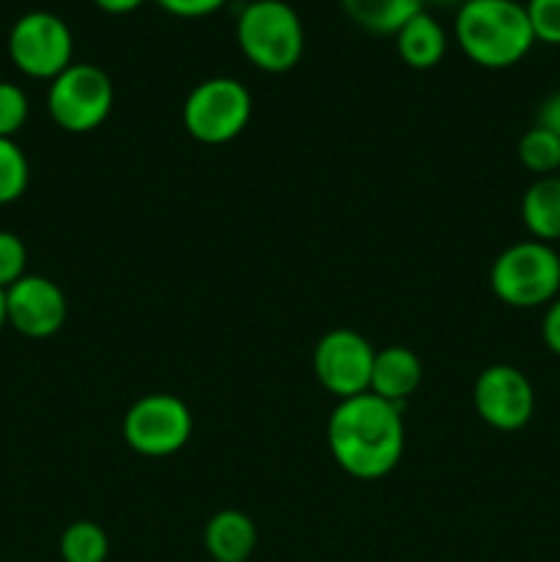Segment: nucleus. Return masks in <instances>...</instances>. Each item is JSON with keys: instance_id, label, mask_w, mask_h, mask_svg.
I'll return each instance as SVG.
<instances>
[{"instance_id": "f257e3e1", "label": "nucleus", "mask_w": 560, "mask_h": 562, "mask_svg": "<svg viewBox=\"0 0 560 562\" xmlns=\"http://www.w3.org/2000/svg\"><path fill=\"white\" fill-rule=\"evenodd\" d=\"M327 448L335 464L357 481H379L404 456L401 406L373 393L338 401L327 420Z\"/></svg>"}, {"instance_id": "f03ea898", "label": "nucleus", "mask_w": 560, "mask_h": 562, "mask_svg": "<svg viewBox=\"0 0 560 562\" xmlns=\"http://www.w3.org/2000/svg\"><path fill=\"white\" fill-rule=\"evenodd\" d=\"M456 42L472 64L508 69L536 44L525 3L516 0H464L456 9Z\"/></svg>"}, {"instance_id": "7ed1b4c3", "label": "nucleus", "mask_w": 560, "mask_h": 562, "mask_svg": "<svg viewBox=\"0 0 560 562\" xmlns=\"http://www.w3.org/2000/svg\"><path fill=\"white\" fill-rule=\"evenodd\" d=\"M236 44L256 69L283 75L305 53V27L285 0H250L236 16Z\"/></svg>"}, {"instance_id": "20e7f679", "label": "nucleus", "mask_w": 560, "mask_h": 562, "mask_svg": "<svg viewBox=\"0 0 560 562\" xmlns=\"http://www.w3.org/2000/svg\"><path fill=\"white\" fill-rule=\"evenodd\" d=\"M494 296L508 307H541L560 294V252L547 241L525 239L505 247L489 269Z\"/></svg>"}, {"instance_id": "39448f33", "label": "nucleus", "mask_w": 560, "mask_h": 562, "mask_svg": "<svg viewBox=\"0 0 560 562\" xmlns=\"http://www.w3.org/2000/svg\"><path fill=\"white\" fill-rule=\"evenodd\" d=\"M250 115L253 97L245 82L234 77H209L187 93L181 124L198 143L223 146L247 130Z\"/></svg>"}, {"instance_id": "423d86ee", "label": "nucleus", "mask_w": 560, "mask_h": 562, "mask_svg": "<svg viewBox=\"0 0 560 562\" xmlns=\"http://www.w3.org/2000/svg\"><path fill=\"white\" fill-rule=\"evenodd\" d=\"M113 82L97 64H71L49 80L47 110L60 130L86 135L99 130L113 110Z\"/></svg>"}, {"instance_id": "0eeeda50", "label": "nucleus", "mask_w": 560, "mask_h": 562, "mask_svg": "<svg viewBox=\"0 0 560 562\" xmlns=\"http://www.w3.org/2000/svg\"><path fill=\"white\" fill-rule=\"evenodd\" d=\"M11 64L33 80H55L75 60V36L53 11H27L9 31Z\"/></svg>"}, {"instance_id": "6e6552de", "label": "nucleus", "mask_w": 560, "mask_h": 562, "mask_svg": "<svg viewBox=\"0 0 560 562\" xmlns=\"http://www.w3.org/2000/svg\"><path fill=\"white\" fill-rule=\"evenodd\" d=\"M124 442L146 459L173 456L190 442L192 412L170 393H148L137 398L124 415Z\"/></svg>"}, {"instance_id": "1a4fd4ad", "label": "nucleus", "mask_w": 560, "mask_h": 562, "mask_svg": "<svg viewBox=\"0 0 560 562\" xmlns=\"http://www.w3.org/2000/svg\"><path fill=\"white\" fill-rule=\"evenodd\" d=\"M373 357L377 349L366 335L349 327L329 329L313 349V373L318 384L338 401L355 398L371 387Z\"/></svg>"}, {"instance_id": "9d476101", "label": "nucleus", "mask_w": 560, "mask_h": 562, "mask_svg": "<svg viewBox=\"0 0 560 562\" xmlns=\"http://www.w3.org/2000/svg\"><path fill=\"white\" fill-rule=\"evenodd\" d=\"M472 404L486 426L497 431H519L536 412V393L530 379L519 368L497 362L478 373Z\"/></svg>"}, {"instance_id": "9b49d317", "label": "nucleus", "mask_w": 560, "mask_h": 562, "mask_svg": "<svg viewBox=\"0 0 560 562\" xmlns=\"http://www.w3.org/2000/svg\"><path fill=\"white\" fill-rule=\"evenodd\" d=\"M5 318L25 338H49L66 322V296L58 283L25 274L5 289Z\"/></svg>"}, {"instance_id": "f8f14e48", "label": "nucleus", "mask_w": 560, "mask_h": 562, "mask_svg": "<svg viewBox=\"0 0 560 562\" xmlns=\"http://www.w3.org/2000/svg\"><path fill=\"white\" fill-rule=\"evenodd\" d=\"M203 547L214 562H247L258 547L256 521L245 510H220L203 527Z\"/></svg>"}, {"instance_id": "ddd939ff", "label": "nucleus", "mask_w": 560, "mask_h": 562, "mask_svg": "<svg viewBox=\"0 0 560 562\" xmlns=\"http://www.w3.org/2000/svg\"><path fill=\"white\" fill-rule=\"evenodd\" d=\"M421 379L423 366L415 351L406 349V346H388V349H379L377 357H373L371 387H368V393L401 406L421 387Z\"/></svg>"}, {"instance_id": "4468645a", "label": "nucleus", "mask_w": 560, "mask_h": 562, "mask_svg": "<svg viewBox=\"0 0 560 562\" xmlns=\"http://www.w3.org/2000/svg\"><path fill=\"white\" fill-rule=\"evenodd\" d=\"M395 49L410 69H434L448 53V36L443 25L423 9L399 27Z\"/></svg>"}, {"instance_id": "2eb2a0df", "label": "nucleus", "mask_w": 560, "mask_h": 562, "mask_svg": "<svg viewBox=\"0 0 560 562\" xmlns=\"http://www.w3.org/2000/svg\"><path fill=\"white\" fill-rule=\"evenodd\" d=\"M522 223L536 241L560 239V173L538 176L522 195Z\"/></svg>"}, {"instance_id": "dca6fc26", "label": "nucleus", "mask_w": 560, "mask_h": 562, "mask_svg": "<svg viewBox=\"0 0 560 562\" xmlns=\"http://www.w3.org/2000/svg\"><path fill=\"white\" fill-rule=\"evenodd\" d=\"M426 0H340L344 14L373 36H395L406 20L423 11Z\"/></svg>"}, {"instance_id": "f3484780", "label": "nucleus", "mask_w": 560, "mask_h": 562, "mask_svg": "<svg viewBox=\"0 0 560 562\" xmlns=\"http://www.w3.org/2000/svg\"><path fill=\"white\" fill-rule=\"evenodd\" d=\"M58 549L64 562H108L110 538L97 521H71L60 532Z\"/></svg>"}, {"instance_id": "a211bd4d", "label": "nucleus", "mask_w": 560, "mask_h": 562, "mask_svg": "<svg viewBox=\"0 0 560 562\" xmlns=\"http://www.w3.org/2000/svg\"><path fill=\"white\" fill-rule=\"evenodd\" d=\"M516 157L530 173H536V179L538 176L560 173V137L541 130V126H533L519 137Z\"/></svg>"}, {"instance_id": "6ab92c4d", "label": "nucleus", "mask_w": 560, "mask_h": 562, "mask_svg": "<svg viewBox=\"0 0 560 562\" xmlns=\"http://www.w3.org/2000/svg\"><path fill=\"white\" fill-rule=\"evenodd\" d=\"M31 181V165L11 137H0V206L25 195Z\"/></svg>"}, {"instance_id": "aec40b11", "label": "nucleus", "mask_w": 560, "mask_h": 562, "mask_svg": "<svg viewBox=\"0 0 560 562\" xmlns=\"http://www.w3.org/2000/svg\"><path fill=\"white\" fill-rule=\"evenodd\" d=\"M27 97L14 82L0 80V137H14L27 121Z\"/></svg>"}, {"instance_id": "412c9836", "label": "nucleus", "mask_w": 560, "mask_h": 562, "mask_svg": "<svg viewBox=\"0 0 560 562\" xmlns=\"http://www.w3.org/2000/svg\"><path fill=\"white\" fill-rule=\"evenodd\" d=\"M533 36L544 44H560V0H525Z\"/></svg>"}, {"instance_id": "4be33fe9", "label": "nucleus", "mask_w": 560, "mask_h": 562, "mask_svg": "<svg viewBox=\"0 0 560 562\" xmlns=\"http://www.w3.org/2000/svg\"><path fill=\"white\" fill-rule=\"evenodd\" d=\"M27 267V250L22 239L9 231H0V289H9L16 280L25 278Z\"/></svg>"}, {"instance_id": "5701e85b", "label": "nucleus", "mask_w": 560, "mask_h": 562, "mask_svg": "<svg viewBox=\"0 0 560 562\" xmlns=\"http://www.w3.org/2000/svg\"><path fill=\"white\" fill-rule=\"evenodd\" d=\"M163 11L173 16H184V20H198V16H209L217 9H223L228 0H154Z\"/></svg>"}, {"instance_id": "b1692460", "label": "nucleus", "mask_w": 560, "mask_h": 562, "mask_svg": "<svg viewBox=\"0 0 560 562\" xmlns=\"http://www.w3.org/2000/svg\"><path fill=\"white\" fill-rule=\"evenodd\" d=\"M541 338H544V344H547V349L552 351V355L560 357V296L558 300L549 302L547 311H544Z\"/></svg>"}, {"instance_id": "393cba45", "label": "nucleus", "mask_w": 560, "mask_h": 562, "mask_svg": "<svg viewBox=\"0 0 560 562\" xmlns=\"http://www.w3.org/2000/svg\"><path fill=\"white\" fill-rule=\"evenodd\" d=\"M536 126L552 132L555 137H560V91H555L552 97H547L541 102L536 113Z\"/></svg>"}, {"instance_id": "a878e982", "label": "nucleus", "mask_w": 560, "mask_h": 562, "mask_svg": "<svg viewBox=\"0 0 560 562\" xmlns=\"http://www.w3.org/2000/svg\"><path fill=\"white\" fill-rule=\"evenodd\" d=\"M143 3H146V0H93V5L108 11V14H130V11L141 9Z\"/></svg>"}, {"instance_id": "bb28decb", "label": "nucleus", "mask_w": 560, "mask_h": 562, "mask_svg": "<svg viewBox=\"0 0 560 562\" xmlns=\"http://www.w3.org/2000/svg\"><path fill=\"white\" fill-rule=\"evenodd\" d=\"M5 324H9V318H5V291L0 289V329H3Z\"/></svg>"}, {"instance_id": "cd10ccee", "label": "nucleus", "mask_w": 560, "mask_h": 562, "mask_svg": "<svg viewBox=\"0 0 560 562\" xmlns=\"http://www.w3.org/2000/svg\"><path fill=\"white\" fill-rule=\"evenodd\" d=\"M432 3H437V5H461L464 0H432Z\"/></svg>"}, {"instance_id": "c85d7f7f", "label": "nucleus", "mask_w": 560, "mask_h": 562, "mask_svg": "<svg viewBox=\"0 0 560 562\" xmlns=\"http://www.w3.org/2000/svg\"><path fill=\"white\" fill-rule=\"evenodd\" d=\"M516 3H522V0H516Z\"/></svg>"}]
</instances>
